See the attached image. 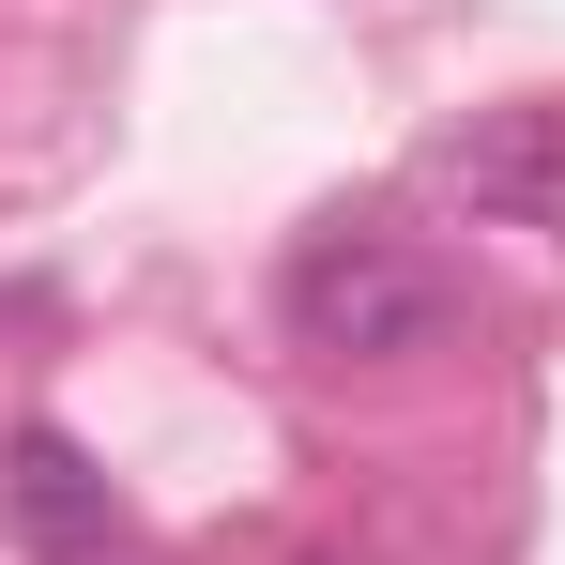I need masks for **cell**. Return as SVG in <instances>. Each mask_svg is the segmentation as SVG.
<instances>
[{
	"instance_id": "6da1fadb",
	"label": "cell",
	"mask_w": 565,
	"mask_h": 565,
	"mask_svg": "<svg viewBox=\"0 0 565 565\" xmlns=\"http://www.w3.org/2000/svg\"><path fill=\"white\" fill-rule=\"evenodd\" d=\"M276 321L306 337V352H352V367H397V352H428L444 337V276L397 245V230H306L276 260Z\"/></svg>"
},
{
	"instance_id": "7a4b0ae2",
	"label": "cell",
	"mask_w": 565,
	"mask_h": 565,
	"mask_svg": "<svg viewBox=\"0 0 565 565\" xmlns=\"http://www.w3.org/2000/svg\"><path fill=\"white\" fill-rule=\"evenodd\" d=\"M413 184L459 199L473 230H520V245H565V107H473L413 153Z\"/></svg>"
},
{
	"instance_id": "3957f363",
	"label": "cell",
	"mask_w": 565,
	"mask_h": 565,
	"mask_svg": "<svg viewBox=\"0 0 565 565\" xmlns=\"http://www.w3.org/2000/svg\"><path fill=\"white\" fill-rule=\"evenodd\" d=\"M15 504H31V535H77V520H93V473H77L62 428H31V444H15Z\"/></svg>"
}]
</instances>
